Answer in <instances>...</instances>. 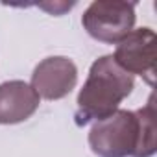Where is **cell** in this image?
Instances as JSON below:
<instances>
[{
    "mask_svg": "<svg viewBox=\"0 0 157 157\" xmlns=\"http://www.w3.org/2000/svg\"><path fill=\"white\" fill-rule=\"evenodd\" d=\"M155 98L137 111L117 109L96 120L89 131V146L98 157H151L155 144Z\"/></svg>",
    "mask_w": 157,
    "mask_h": 157,
    "instance_id": "1",
    "label": "cell"
},
{
    "mask_svg": "<svg viewBox=\"0 0 157 157\" xmlns=\"http://www.w3.org/2000/svg\"><path fill=\"white\" fill-rule=\"evenodd\" d=\"M133 87V76L122 70L113 56L98 57L91 65L87 80L78 93L76 124L85 126L91 120H102L113 115L120 102L131 94Z\"/></svg>",
    "mask_w": 157,
    "mask_h": 157,
    "instance_id": "2",
    "label": "cell"
},
{
    "mask_svg": "<svg viewBox=\"0 0 157 157\" xmlns=\"http://www.w3.org/2000/svg\"><path fill=\"white\" fill-rule=\"evenodd\" d=\"M135 19V4L131 2L96 0L85 10L82 24L93 39L115 44L120 43L133 30Z\"/></svg>",
    "mask_w": 157,
    "mask_h": 157,
    "instance_id": "3",
    "label": "cell"
},
{
    "mask_svg": "<svg viewBox=\"0 0 157 157\" xmlns=\"http://www.w3.org/2000/svg\"><path fill=\"white\" fill-rule=\"evenodd\" d=\"M117 65L128 74H137L150 85L155 80V32L151 28L131 30L113 54Z\"/></svg>",
    "mask_w": 157,
    "mask_h": 157,
    "instance_id": "4",
    "label": "cell"
},
{
    "mask_svg": "<svg viewBox=\"0 0 157 157\" xmlns=\"http://www.w3.org/2000/svg\"><path fill=\"white\" fill-rule=\"evenodd\" d=\"M78 83V68L65 56L43 59L32 74V89L44 100H61L72 93Z\"/></svg>",
    "mask_w": 157,
    "mask_h": 157,
    "instance_id": "5",
    "label": "cell"
},
{
    "mask_svg": "<svg viewBox=\"0 0 157 157\" xmlns=\"http://www.w3.org/2000/svg\"><path fill=\"white\" fill-rule=\"evenodd\" d=\"M41 98L30 83L11 80L0 83V124H21L39 109Z\"/></svg>",
    "mask_w": 157,
    "mask_h": 157,
    "instance_id": "6",
    "label": "cell"
},
{
    "mask_svg": "<svg viewBox=\"0 0 157 157\" xmlns=\"http://www.w3.org/2000/svg\"><path fill=\"white\" fill-rule=\"evenodd\" d=\"M43 10H46V11H50V13H54V15H61L63 11H67V10H70L74 4H67V2H56V4H39Z\"/></svg>",
    "mask_w": 157,
    "mask_h": 157,
    "instance_id": "7",
    "label": "cell"
}]
</instances>
